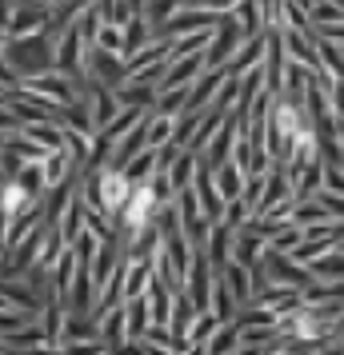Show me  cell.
<instances>
[{"label":"cell","mask_w":344,"mask_h":355,"mask_svg":"<svg viewBox=\"0 0 344 355\" xmlns=\"http://www.w3.org/2000/svg\"><path fill=\"white\" fill-rule=\"evenodd\" d=\"M172 136H177V116H164V112L148 116V148H152V152L168 148L172 144Z\"/></svg>","instance_id":"obj_12"},{"label":"cell","mask_w":344,"mask_h":355,"mask_svg":"<svg viewBox=\"0 0 344 355\" xmlns=\"http://www.w3.org/2000/svg\"><path fill=\"white\" fill-rule=\"evenodd\" d=\"M336 24H344V12L332 4V0L312 4V28H336Z\"/></svg>","instance_id":"obj_16"},{"label":"cell","mask_w":344,"mask_h":355,"mask_svg":"<svg viewBox=\"0 0 344 355\" xmlns=\"http://www.w3.org/2000/svg\"><path fill=\"white\" fill-rule=\"evenodd\" d=\"M264 52H268V36H252V40H245V49L232 56L229 64V76H236V80H245L248 72H256V68H264Z\"/></svg>","instance_id":"obj_8"},{"label":"cell","mask_w":344,"mask_h":355,"mask_svg":"<svg viewBox=\"0 0 344 355\" xmlns=\"http://www.w3.org/2000/svg\"><path fill=\"white\" fill-rule=\"evenodd\" d=\"M84 96H88V104H92V120H97V136L108 124H113L116 116L124 112V104H120V96H116V88H104V84H92L88 80V88H84Z\"/></svg>","instance_id":"obj_5"},{"label":"cell","mask_w":344,"mask_h":355,"mask_svg":"<svg viewBox=\"0 0 344 355\" xmlns=\"http://www.w3.org/2000/svg\"><path fill=\"white\" fill-rule=\"evenodd\" d=\"M116 96L124 108H140V112H156V100H161V88L145 80H124L116 88Z\"/></svg>","instance_id":"obj_9"},{"label":"cell","mask_w":344,"mask_h":355,"mask_svg":"<svg viewBox=\"0 0 344 355\" xmlns=\"http://www.w3.org/2000/svg\"><path fill=\"white\" fill-rule=\"evenodd\" d=\"M4 64L17 72V80H33V76H44L56 68V33H36L24 36V40H8L4 49Z\"/></svg>","instance_id":"obj_1"},{"label":"cell","mask_w":344,"mask_h":355,"mask_svg":"<svg viewBox=\"0 0 344 355\" xmlns=\"http://www.w3.org/2000/svg\"><path fill=\"white\" fill-rule=\"evenodd\" d=\"M177 12H181V0H148L145 17L152 20V28H156V24H164L168 17H177Z\"/></svg>","instance_id":"obj_18"},{"label":"cell","mask_w":344,"mask_h":355,"mask_svg":"<svg viewBox=\"0 0 344 355\" xmlns=\"http://www.w3.org/2000/svg\"><path fill=\"white\" fill-rule=\"evenodd\" d=\"M52 12H40V8H28V4H17V12L8 20V40H24V36H36L49 28Z\"/></svg>","instance_id":"obj_7"},{"label":"cell","mask_w":344,"mask_h":355,"mask_svg":"<svg viewBox=\"0 0 344 355\" xmlns=\"http://www.w3.org/2000/svg\"><path fill=\"white\" fill-rule=\"evenodd\" d=\"M124 4H129L136 17H145V12H148V0H124Z\"/></svg>","instance_id":"obj_23"},{"label":"cell","mask_w":344,"mask_h":355,"mask_svg":"<svg viewBox=\"0 0 344 355\" xmlns=\"http://www.w3.org/2000/svg\"><path fill=\"white\" fill-rule=\"evenodd\" d=\"M320 284H344V248H336V252H328L325 259H316L309 268Z\"/></svg>","instance_id":"obj_13"},{"label":"cell","mask_w":344,"mask_h":355,"mask_svg":"<svg viewBox=\"0 0 344 355\" xmlns=\"http://www.w3.org/2000/svg\"><path fill=\"white\" fill-rule=\"evenodd\" d=\"M232 17H236V24L245 28L248 40H252V36H264V17H261V4H256V0H240Z\"/></svg>","instance_id":"obj_14"},{"label":"cell","mask_w":344,"mask_h":355,"mask_svg":"<svg viewBox=\"0 0 344 355\" xmlns=\"http://www.w3.org/2000/svg\"><path fill=\"white\" fill-rule=\"evenodd\" d=\"M248 220H252V211H248L245 200H232L229 208H224V224H229L232 232H240V227H245Z\"/></svg>","instance_id":"obj_19"},{"label":"cell","mask_w":344,"mask_h":355,"mask_svg":"<svg viewBox=\"0 0 344 355\" xmlns=\"http://www.w3.org/2000/svg\"><path fill=\"white\" fill-rule=\"evenodd\" d=\"M332 4H336V8H341V12H344V0H332Z\"/></svg>","instance_id":"obj_24"},{"label":"cell","mask_w":344,"mask_h":355,"mask_svg":"<svg viewBox=\"0 0 344 355\" xmlns=\"http://www.w3.org/2000/svg\"><path fill=\"white\" fill-rule=\"evenodd\" d=\"M60 355H108V343L97 339V343H60L56 347Z\"/></svg>","instance_id":"obj_20"},{"label":"cell","mask_w":344,"mask_h":355,"mask_svg":"<svg viewBox=\"0 0 344 355\" xmlns=\"http://www.w3.org/2000/svg\"><path fill=\"white\" fill-rule=\"evenodd\" d=\"M245 28L236 24V17H220V24H216V33L213 40H208V52H204V60H208V68H229L232 64V56L245 49Z\"/></svg>","instance_id":"obj_2"},{"label":"cell","mask_w":344,"mask_h":355,"mask_svg":"<svg viewBox=\"0 0 344 355\" xmlns=\"http://www.w3.org/2000/svg\"><path fill=\"white\" fill-rule=\"evenodd\" d=\"M264 188H268V180H264V176H248L245 196H240V200L248 204V211H252V216H256V211H261V204H264Z\"/></svg>","instance_id":"obj_17"},{"label":"cell","mask_w":344,"mask_h":355,"mask_svg":"<svg viewBox=\"0 0 344 355\" xmlns=\"http://www.w3.org/2000/svg\"><path fill=\"white\" fill-rule=\"evenodd\" d=\"M325 192L344 196V168H328L325 164Z\"/></svg>","instance_id":"obj_21"},{"label":"cell","mask_w":344,"mask_h":355,"mask_svg":"<svg viewBox=\"0 0 344 355\" xmlns=\"http://www.w3.org/2000/svg\"><path fill=\"white\" fill-rule=\"evenodd\" d=\"M132 192H136V184H132L124 172H116V168L100 172V208H104V216L120 220V211H124V204L132 200Z\"/></svg>","instance_id":"obj_4"},{"label":"cell","mask_w":344,"mask_h":355,"mask_svg":"<svg viewBox=\"0 0 344 355\" xmlns=\"http://www.w3.org/2000/svg\"><path fill=\"white\" fill-rule=\"evenodd\" d=\"M84 72H88V80L92 84H104V88H120V84L129 80V72H124V56H116L108 49H88L84 56Z\"/></svg>","instance_id":"obj_3"},{"label":"cell","mask_w":344,"mask_h":355,"mask_svg":"<svg viewBox=\"0 0 344 355\" xmlns=\"http://www.w3.org/2000/svg\"><path fill=\"white\" fill-rule=\"evenodd\" d=\"M240 343H245V339H240V327H236V323H224V327L213 336V343L204 347V355H236Z\"/></svg>","instance_id":"obj_15"},{"label":"cell","mask_w":344,"mask_h":355,"mask_svg":"<svg viewBox=\"0 0 344 355\" xmlns=\"http://www.w3.org/2000/svg\"><path fill=\"white\" fill-rule=\"evenodd\" d=\"M40 200H44V196H33L28 188H20L17 180L0 184V211H4L8 220H20V216H28V211H33Z\"/></svg>","instance_id":"obj_6"},{"label":"cell","mask_w":344,"mask_h":355,"mask_svg":"<svg viewBox=\"0 0 344 355\" xmlns=\"http://www.w3.org/2000/svg\"><path fill=\"white\" fill-rule=\"evenodd\" d=\"M0 132H20V120L13 116V108L0 104Z\"/></svg>","instance_id":"obj_22"},{"label":"cell","mask_w":344,"mask_h":355,"mask_svg":"<svg viewBox=\"0 0 344 355\" xmlns=\"http://www.w3.org/2000/svg\"><path fill=\"white\" fill-rule=\"evenodd\" d=\"M152 40H156V28H152V20H148V17H136L129 28H124V60H129V56H136L140 49H148Z\"/></svg>","instance_id":"obj_11"},{"label":"cell","mask_w":344,"mask_h":355,"mask_svg":"<svg viewBox=\"0 0 344 355\" xmlns=\"http://www.w3.org/2000/svg\"><path fill=\"white\" fill-rule=\"evenodd\" d=\"M213 176H216V192L224 196V204H232V200H240V196H245L248 176L240 172V168H236V164H224V168H216Z\"/></svg>","instance_id":"obj_10"}]
</instances>
